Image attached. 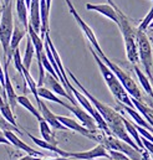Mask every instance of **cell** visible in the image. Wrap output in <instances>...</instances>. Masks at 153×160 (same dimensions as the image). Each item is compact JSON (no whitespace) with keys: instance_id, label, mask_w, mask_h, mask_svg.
I'll return each instance as SVG.
<instances>
[{"instance_id":"cell-1","label":"cell","mask_w":153,"mask_h":160,"mask_svg":"<svg viewBox=\"0 0 153 160\" xmlns=\"http://www.w3.org/2000/svg\"><path fill=\"white\" fill-rule=\"evenodd\" d=\"M108 4H111L115 8L116 12H117V19H118V28L123 35V40H124V48H126V55L129 62H132L133 65H136L140 58H138V50H137V43H136V29L131 25L128 18L126 14H123V11L113 2V0H107Z\"/></svg>"},{"instance_id":"cell-2","label":"cell","mask_w":153,"mask_h":160,"mask_svg":"<svg viewBox=\"0 0 153 160\" xmlns=\"http://www.w3.org/2000/svg\"><path fill=\"white\" fill-rule=\"evenodd\" d=\"M90 51H91V53H92V56H93V58H95V61H96L101 73H102V77H103V80L106 82L107 87L110 88L111 93L113 94V97L116 98V101L118 103H121V104H124V106L129 107V108H135V106H133V103L131 101V97L128 96V93L126 92V89L123 88L121 82L115 76V73L106 66V63L98 57V55L96 53V51L92 48L91 45H90Z\"/></svg>"},{"instance_id":"cell-3","label":"cell","mask_w":153,"mask_h":160,"mask_svg":"<svg viewBox=\"0 0 153 160\" xmlns=\"http://www.w3.org/2000/svg\"><path fill=\"white\" fill-rule=\"evenodd\" d=\"M66 73H67V76L72 80V82L75 83L77 86V88H78V91L81 92V93H83L85 94V97L91 102V104L93 106V108L101 114V117L105 119V122L107 123V125H108V129L111 128V127H113V125H117V124H119V123H122V114H119L117 111H115L113 108H111L110 106H107V104H105V103H102V102H100L96 97H93L81 83H80V81L77 80L76 77H75V75L70 71V70H66Z\"/></svg>"},{"instance_id":"cell-4","label":"cell","mask_w":153,"mask_h":160,"mask_svg":"<svg viewBox=\"0 0 153 160\" xmlns=\"http://www.w3.org/2000/svg\"><path fill=\"white\" fill-rule=\"evenodd\" d=\"M136 43H137V50H138V58L142 62L146 76L150 77L151 81H153V48L151 40L146 35L145 31L136 29Z\"/></svg>"},{"instance_id":"cell-5","label":"cell","mask_w":153,"mask_h":160,"mask_svg":"<svg viewBox=\"0 0 153 160\" xmlns=\"http://www.w3.org/2000/svg\"><path fill=\"white\" fill-rule=\"evenodd\" d=\"M105 63H106V66L115 73V76L118 78V81L121 82V84L123 86V88L126 89V92L128 93V96H131L132 98H135V99H137V101H141L142 102V93H141V91H140V87L137 86V83L135 82V81L132 80V77L127 73V72H124L119 66H117L116 63H113L111 60H108V57L103 53V55H101V56H98Z\"/></svg>"},{"instance_id":"cell-6","label":"cell","mask_w":153,"mask_h":160,"mask_svg":"<svg viewBox=\"0 0 153 160\" xmlns=\"http://www.w3.org/2000/svg\"><path fill=\"white\" fill-rule=\"evenodd\" d=\"M14 30V19H13V5H3L1 4V12H0V43L3 46L4 56H8L9 45L11 34Z\"/></svg>"},{"instance_id":"cell-7","label":"cell","mask_w":153,"mask_h":160,"mask_svg":"<svg viewBox=\"0 0 153 160\" xmlns=\"http://www.w3.org/2000/svg\"><path fill=\"white\" fill-rule=\"evenodd\" d=\"M100 143L108 150H116L122 154H124L127 158L131 160H142L143 155L141 154V150H137L135 148H132L131 145H128L127 143L117 139L113 135H102L100 139Z\"/></svg>"},{"instance_id":"cell-8","label":"cell","mask_w":153,"mask_h":160,"mask_svg":"<svg viewBox=\"0 0 153 160\" xmlns=\"http://www.w3.org/2000/svg\"><path fill=\"white\" fill-rule=\"evenodd\" d=\"M66 1V4H67V6H69V10H70V12L72 14V16L75 18V20H76V22L78 24V26L81 28V30L83 31V34H85V36L87 38V40L90 41V43H91V46H92V48L96 51V53L98 55V56H101V55H103L105 52L102 51V48H101V46H100V43H98V41H97V38H96V35H95V32L92 31V29L83 21V19L80 16V14L77 12V10L75 9V6H74V4L71 2V0H65Z\"/></svg>"},{"instance_id":"cell-9","label":"cell","mask_w":153,"mask_h":160,"mask_svg":"<svg viewBox=\"0 0 153 160\" xmlns=\"http://www.w3.org/2000/svg\"><path fill=\"white\" fill-rule=\"evenodd\" d=\"M56 118H57V120H59L62 125H65L67 129H71V130H74V132H77V133H80L81 135H83V137H86V138H88V139H91V140L100 142V139H101V137H102V135L98 137V135H96L95 133L90 132L87 128H85L82 124L77 123L75 119H71V118L64 117V116H56Z\"/></svg>"},{"instance_id":"cell-10","label":"cell","mask_w":153,"mask_h":160,"mask_svg":"<svg viewBox=\"0 0 153 160\" xmlns=\"http://www.w3.org/2000/svg\"><path fill=\"white\" fill-rule=\"evenodd\" d=\"M67 158L75 160H92L96 158H108L110 159V155L107 153V149L100 143L93 149L87 150V152H78V153H69L67 152Z\"/></svg>"},{"instance_id":"cell-11","label":"cell","mask_w":153,"mask_h":160,"mask_svg":"<svg viewBox=\"0 0 153 160\" xmlns=\"http://www.w3.org/2000/svg\"><path fill=\"white\" fill-rule=\"evenodd\" d=\"M65 108L69 109L71 113H74L75 117H77V119L82 123V125H83L85 128H87L90 132H92V133L96 134L97 124H96L95 119H93L85 109H82L80 106H72V104H69V103L65 104Z\"/></svg>"},{"instance_id":"cell-12","label":"cell","mask_w":153,"mask_h":160,"mask_svg":"<svg viewBox=\"0 0 153 160\" xmlns=\"http://www.w3.org/2000/svg\"><path fill=\"white\" fill-rule=\"evenodd\" d=\"M44 83L46 84V87H49L47 89H50V91L54 92L55 94H59V96H61V97H65L66 99H69V101L71 102L72 106H78V103H77V101L75 99V97H74V96H70V94L66 92V89L64 88V86L60 83V81L56 80L55 77H52L50 73L45 76Z\"/></svg>"},{"instance_id":"cell-13","label":"cell","mask_w":153,"mask_h":160,"mask_svg":"<svg viewBox=\"0 0 153 160\" xmlns=\"http://www.w3.org/2000/svg\"><path fill=\"white\" fill-rule=\"evenodd\" d=\"M4 135L6 137V139L10 142V144L11 145H14L15 148H19V149H21V150H24L26 154H29V155H33V157H46L45 154H42V153H40L38 150H35L34 148H31L30 145H28L26 143H24L14 132H10V130H5L4 132Z\"/></svg>"},{"instance_id":"cell-14","label":"cell","mask_w":153,"mask_h":160,"mask_svg":"<svg viewBox=\"0 0 153 160\" xmlns=\"http://www.w3.org/2000/svg\"><path fill=\"white\" fill-rule=\"evenodd\" d=\"M8 63H5V67H4V76H5V83H4V93L6 96V99H8V103L10 106V108L14 111L16 104H18V94L15 93V89L13 87V83L10 81V76H9V72H8Z\"/></svg>"},{"instance_id":"cell-15","label":"cell","mask_w":153,"mask_h":160,"mask_svg":"<svg viewBox=\"0 0 153 160\" xmlns=\"http://www.w3.org/2000/svg\"><path fill=\"white\" fill-rule=\"evenodd\" d=\"M39 106V112H40V114H41V117H42V119L45 120L50 127H52L54 129H60V130H67V128L65 127V125H62L57 118H56V116L49 109V107L42 102V101H40V103L38 104Z\"/></svg>"},{"instance_id":"cell-16","label":"cell","mask_w":153,"mask_h":160,"mask_svg":"<svg viewBox=\"0 0 153 160\" xmlns=\"http://www.w3.org/2000/svg\"><path fill=\"white\" fill-rule=\"evenodd\" d=\"M28 34V31L25 29H20L18 25L14 26V30H13V34H11V39H10V45H9V52H8V56H6V62L9 65V62L11 61L13 58V53L14 51L19 47V43L20 41L25 38V35Z\"/></svg>"},{"instance_id":"cell-17","label":"cell","mask_w":153,"mask_h":160,"mask_svg":"<svg viewBox=\"0 0 153 160\" xmlns=\"http://www.w3.org/2000/svg\"><path fill=\"white\" fill-rule=\"evenodd\" d=\"M86 9L87 10H93V11H97L100 12L101 15L106 16L107 19L112 20L113 22H118V19H117V12H116L115 8L111 5V4H86Z\"/></svg>"},{"instance_id":"cell-18","label":"cell","mask_w":153,"mask_h":160,"mask_svg":"<svg viewBox=\"0 0 153 160\" xmlns=\"http://www.w3.org/2000/svg\"><path fill=\"white\" fill-rule=\"evenodd\" d=\"M30 14H29V25L34 29L35 32L40 34L41 21H40V0H30Z\"/></svg>"},{"instance_id":"cell-19","label":"cell","mask_w":153,"mask_h":160,"mask_svg":"<svg viewBox=\"0 0 153 160\" xmlns=\"http://www.w3.org/2000/svg\"><path fill=\"white\" fill-rule=\"evenodd\" d=\"M25 134L38 145L40 148H42V149H45V150H49V152H51V153H55L56 155H59V157H62V158H67V152H65V150H62V149H60L57 145H52V144H50V143H47V142H45V140H42V139H39L36 137H34V135H31L30 133H28V132H25Z\"/></svg>"},{"instance_id":"cell-20","label":"cell","mask_w":153,"mask_h":160,"mask_svg":"<svg viewBox=\"0 0 153 160\" xmlns=\"http://www.w3.org/2000/svg\"><path fill=\"white\" fill-rule=\"evenodd\" d=\"M121 104V103H119ZM121 108L126 112V113H128L129 114V117H132V119L136 122V124L137 125H140V127H142V128H145V129H147L148 132H151L153 134V128L148 124V122L146 119H143V117L137 112V111H135V108H129V107H127V106H124V104H121Z\"/></svg>"},{"instance_id":"cell-21","label":"cell","mask_w":153,"mask_h":160,"mask_svg":"<svg viewBox=\"0 0 153 160\" xmlns=\"http://www.w3.org/2000/svg\"><path fill=\"white\" fill-rule=\"evenodd\" d=\"M0 113H1V116L8 120L10 124H13L14 127H18L16 118H15V116H14V113H13V109L10 108L8 101L4 99L1 94H0ZM18 128H19V127H18Z\"/></svg>"},{"instance_id":"cell-22","label":"cell","mask_w":153,"mask_h":160,"mask_svg":"<svg viewBox=\"0 0 153 160\" xmlns=\"http://www.w3.org/2000/svg\"><path fill=\"white\" fill-rule=\"evenodd\" d=\"M16 12L19 21L24 26V29L28 31V25H29V14H28V6L25 4V0H16Z\"/></svg>"},{"instance_id":"cell-23","label":"cell","mask_w":153,"mask_h":160,"mask_svg":"<svg viewBox=\"0 0 153 160\" xmlns=\"http://www.w3.org/2000/svg\"><path fill=\"white\" fill-rule=\"evenodd\" d=\"M122 122H123V124H124L126 132L129 134V137H132V138H133V142L140 147V149H141V150H142V149H145V147H143V144H142V140H141V135H140V133L137 132V129H136L135 124H133V123H131L128 119H126L123 116H122Z\"/></svg>"},{"instance_id":"cell-24","label":"cell","mask_w":153,"mask_h":160,"mask_svg":"<svg viewBox=\"0 0 153 160\" xmlns=\"http://www.w3.org/2000/svg\"><path fill=\"white\" fill-rule=\"evenodd\" d=\"M39 128H40V134L42 137V140L52 144V145H57V140L54 137V133L50 129V125L45 122L44 119H41L39 122Z\"/></svg>"},{"instance_id":"cell-25","label":"cell","mask_w":153,"mask_h":160,"mask_svg":"<svg viewBox=\"0 0 153 160\" xmlns=\"http://www.w3.org/2000/svg\"><path fill=\"white\" fill-rule=\"evenodd\" d=\"M34 55H35L34 45H33V42L30 40V38L28 36V39H26V47H25V53H24V57H23V66L26 70H30V66H31Z\"/></svg>"},{"instance_id":"cell-26","label":"cell","mask_w":153,"mask_h":160,"mask_svg":"<svg viewBox=\"0 0 153 160\" xmlns=\"http://www.w3.org/2000/svg\"><path fill=\"white\" fill-rule=\"evenodd\" d=\"M18 104H20V106H23L25 109H28L39 122L42 119V117H41V114H40V112H39V109H36V108L34 107V104L30 102V99H29L26 96H18Z\"/></svg>"},{"instance_id":"cell-27","label":"cell","mask_w":153,"mask_h":160,"mask_svg":"<svg viewBox=\"0 0 153 160\" xmlns=\"http://www.w3.org/2000/svg\"><path fill=\"white\" fill-rule=\"evenodd\" d=\"M38 94L39 97H41L44 99H47V101H51V102H55V103H59L62 107H65V104H66V102H64L62 99L56 97V94L54 92H51L50 89H47L46 87H38Z\"/></svg>"},{"instance_id":"cell-28","label":"cell","mask_w":153,"mask_h":160,"mask_svg":"<svg viewBox=\"0 0 153 160\" xmlns=\"http://www.w3.org/2000/svg\"><path fill=\"white\" fill-rule=\"evenodd\" d=\"M135 72H136V76L138 77V80H140V83H141V86L143 87V89L146 91V93L147 94H150L151 97L153 98V87L152 84L150 83V78L138 68V66H136L135 65Z\"/></svg>"},{"instance_id":"cell-29","label":"cell","mask_w":153,"mask_h":160,"mask_svg":"<svg viewBox=\"0 0 153 160\" xmlns=\"http://www.w3.org/2000/svg\"><path fill=\"white\" fill-rule=\"evenodd\" d=\"M0 129L3 130V132H5V130H10V132H14V133H18V134H23V132L18 128V127H14L13 124H10L8 120L5 119L3 116H1V113H0Z\"/></svg>"},{"instance_id":"cell-30","label":"cell","mask_w":153,"mask_h":160,"mask_svg":"<svg viewBox=\"0 0 153 160\" xmlns=\"http://www.w3.org/2000/svg\"><path fill=\"white\" fill-rule=\"evenodd\" d=\"M40 58H41V65H42V67H44V70H46L52 77H55L56 80H59V77H57V75H56V72L54 71V68H52V66H51V63H50V61L47 60V57H46V55H45V51L41 53V56H40Z\"/></svg>"},{"instance_id":"cell-31","label":"cell","mask_w":153,"mask_h":160,"mask_svg":"<svg viewBox=\"0 0 153 160\" xmlns=\"http://www.w3.org/2000/svg\"><path fill=\"white\" fill-rule=\"evenodd\" d=\"M153 20V0H152V6H151V10L148 11V14L146 15V18L142 20V22L140 24V26L137 28L138 30H141V31H146L147 29H148V25L152 22Z\"/></svg>"},{"instance_id":"cell-32","label":"cell","mask_w":153,"mask_h":160,"mask_svg":"<svg viewBox=\"0 0 153 160\" xmlns=\"http://www.w3.org/2000/svg\"><path fill=\"white\" fill-rule=\"evenodd\" d=\"M141 140H142V144H143L145 149H147V150L152 154V157H153V143L148 142V140H147V139H145L143 137H141Z\"/></svg>"},{"instance_id":"cell-33","label":"cell","mask_w":153,"mask_h":160,"mask_svg":"<svg viewBox=\"0 0 153 160\" xmlns=\"http://www.w3.org/2000/svg\"><path fill=\"white\" fill-rule=\"evenodd\" d=\"M0 144H5V145H11L10 142L6 139V137L4 135V132L0 129Z\"/></svg>"},{"instance_id":"cell-34","label":"cell","mask_w":153,"mask_h":160,"mask_svg":"<svg viewBox=\"0 0 153 160\" xmlns=\"http://www.w3.org/2000/svg\"><path fill=\"white\" fill-rule=\"evenodd\" d=\"M19 160H41L40 158H35V157H33V155H29V154H26V155H24V157H21Z\"/></svg>"},{"instance_id":"cell-35","label":"cell","mask_w":153,"mask_h":160,"mask_svg":"<svg viewBox=\"0 0 153 160\" xmlns=\"http://www.w3.org/2000/svg\"><path fill=\"white\" fill-rule=\"evenodd\" d=\"M0 94L3 96L4 99H6V96H5V93H4V89H3V87H1V84H0ZM6 101H8V99H6Z\"/></svg>"},{"instance_id":"cell-36","label":"cell","mask_w":153,"mask_h":160,"mask_svg":"<svg viewBox=\"0 0 153 160\" xmlns=\"http://www.w3.org/2000/svg\"><path fill=\"white\" fill-rule=\"evenodd\" d=\"M8 4H11V0H3V5H8Z\"/></svg>"},{"instance_id":"cell-37","label":"cell","mask_w":153,"mask_h":160,"mask_svg":"<svg viewBox=\"0 0 153 160\" xmlns=\"http://www.w3.org/2000/svg\"><path fill=\"white\" fill-rule=\"evenodd\" d=\"M25 4H26V6H28V9H29V6H30V0H25Z\"/></svg>"},{"instance_id":"cell-38","label":"cell","mask_w":153,"mask_h":160,"mask_svg":"<svg viewBox=\"0 0 153 160\" xmlns=\"http://www.w3.org/2000/svg\"><path fill=\"white\" fill-rule=\"evenodd\" d=\"M148 29H153V20H152V22L148 25Z\"/></svg>"},{"instance_id":"cell-39","label":"cell","mask_w":153,"mask_h":160,"mask_svg":"<svg viewBox=\"0 0 153 160\" xmlns=\"http://www.w3.org/2000/svg\"><path fill=\"white\" fill-rule=\"evenodd\" d=\"M150 40H151V42H152V45H153V39H151V38H150Z\"/></svg>"},{"instance_id":"cell-40","label":"cell","mask_w":153,"mask_h":160,"mask_svg":"<svg viewBox=\"0 0 153 160\" xmlns=\"http://www.w3.org/2000/svg\"><path fill=\"white\" fill-rule=\"evenodd\" d=\"M0 12H1V5H0Z\"/></svg>"},{"instance_id":"cell-41","label":"cell","mask_w":153,"mask_h":160,"mask_svg":"<svg viewBox=\"0 0 153 160\" xmlns=\"http://www.w3.org/2000/svg\"><path fill=\"white\" fill-rule=\"evenodd\" d=\"M152 160H153V157H152Z\"/></svg>"}]
</instances>
